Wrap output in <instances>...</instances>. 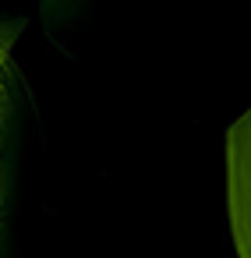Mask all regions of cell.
Instances as JSON below:
<instances>
[{
    "mask_svg": "<svg viewBox=\"0 0 251 258\" xmlns=\"http://www.w3.org/2000/svg\"><path fill=\"white\" fill-rule=\"evenodd\" d=\"M18 32H22L18 18L0 25V258H15L22 173L32 131V96L15 60Z\"/></svg>",
    "mask_w": 251,
    "mask_h": 258,
    "instance_id": "cell-1",
    "label": "cell"
}]
</instances>
